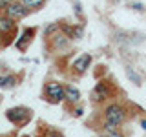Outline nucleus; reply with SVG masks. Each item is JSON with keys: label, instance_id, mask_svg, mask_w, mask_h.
<instances>
[{"label": "nucleus", "instance_id": "9", "mask_svg": "<svg viewBox=\"0 0 146 137\" xmlns=\"http://www.w3.org/2000/svg\"><path fill=\"white\" fill-rule=\"evenodd\" d=\"M6 15L9 17V18H13V20H17V22H20V20H24V18H27L31 15V11L26 7V4L22 2V0H15V2L9 6L6 11Z\"/></svg>", "mask_w": 146, "mask_h": 137}, {"label": "nucleus", "instance_id": "5", "mask_svg": "<svg viewBox=\"0 0 146 137\" xmlns=\"http://www.w3.org/2000/svg\"><path fill=\"white\" fill-rule=\"evenodd\" d=\"M71 42H73V40L68 35H64L62 31H57V33L51 35L49 39H46V46H48V49L53 51V53L68 51V49L71 48Z\"/></svg>", "mask_w": 146, "mask_h": 137}, {"label": "nucleus", "instance_id": "19", "mask_svg": "<svg viewBox=\"0 0 146 137\" xmlns=\"http://www.w3.org/2000/svg\"><path fill=\"white\" fill-rule=\"evenodd\" d=\"M82 112H84L82 108H75V110H73V115H75V117H80V115H82Z\"/></svg>", "mask_w": 146, "mask_h": 137}, {"label": "nucleus", "instance_id": "10", "mask_svg": "<svg viewBox=\"0 0 146 137\" xmlns=\"http://www.w3.org/2000/svg\"><path fill=\"white\" fill-rule=\"evenodd\" d=\"M60 31L68 35L71 40H80L84 37V26L82 24H70V22H60Z\"/></svg>", "mask_w": 146, "mask_h": 137}, {"label": "nucleus", "instance_id": "13", "mask_svg": "<svg viewBox=\"0 0 146 137\" xmlns=\"http://www.w3.org/2000/svg\"><path fill=\"white\" fill-rule=\"evenodd\" d=\"M22 2L26 4V7L29 9L31 13H36V11H40V9L48 4V0H22Z\"/></svg>", "mask_w": 146, "mask_h": 137}, {"label": "nucleus", "instance_id": "2", "mask_svg": "<svg viewBox=\"0 0 146 137\" xmlns=\"http://www.w3.org/2000/svg\"><path fill=\"white\" fill-rule=\"evenodd\" d=\"M44 100H48L49 104H60L64 102L66 97V84L58 80H48L44 84V91H42Z\"/></svg>", "mask_w": 146, "mask_h": 137}, {"label": "nucleus", "instance_id": "12", "mask_svg": "<svg viewBox=\"0 0 146 137\" xmlns=\"http://www.w3.org/2000/svg\"><path fill=\"white\" fill-rule=\"evenodd\" d=\"M20 82V77L17 73H6V75H0V88L4 90H11Z\"/></svg>", "mask_w": 146, "mask_h": 137}, {"label": "nucleus", "instance_id": "20", "mask_svg": "<svg viewBox=\"0 0 146 137\" xmlns=\"http://www.w3.org/2000/svg\"><path fill=\"white\" fill-rule=\"evenodd\" d=\"M133 9H137V11H144V7L141 6V4H133V6H131Z\"/></svg>", "mask_w": 146, "mask_h": 137}, {"label": "nucleus", "instance_id": "15", "mask_svg": "<svg viewBox=\"0 0 146 137\" xmlns=\"http://www.w3.org/2000/svg\"><path fill=\"white\" fill-rule=\"evenodd\" d=\"M126 75H128V79L133 82V84H137V86H141V84H143L141 77H139V75H137V73L133 71V68H131V66H126Z\"/></svg>", "mask_w": 146, "mask_h": 137}, {"label": "nucleus", "instance_id": "11", "mask_svg": "<svg viewBox=\"0 0 146 137\" xmlns=\"http://www.w3.org/2000/svg\"><path fill=\"white\" fill-rule=\"evenodd\" d=\"M80 102V91L71 84H66V97H64V104L68 108H73Z\"/></svg>", "mask_w": 146, "mask_h": 137}, {"label": "nucleus", "instance_id": "14", "mask_svg": "<svg viewBox=\"0 0 146 137\" xmlns=\"http://www.w3.org/2000/svg\"><path fill=\"white\" fill-rule=\"evenodd\" d=\"M57 31H60V22H51L49 26L44 27V39H49V37L55 35Z\"/></svg>", "mask_w": 146, "mask_h": 137}, {"label": "nucleus", "instance_id": "18", "mask_svg": "<svg viewBox=\"0 0 146 137\" xmlns=\"http://www.w3.org/2000/svg\"><path fill=\"white\" fill-rule=\"evenodd\" d=\"M46 137H64L60 132H57V130H49L48 134H46Z\"/></svg>", "mask_w": 146, "mask_h": 137}, {"label": "nucleus", "instance_id": "7", "mask_svg": "<svg viewBox=\"0 0 146 137\" xmlns=\"http://www.w3.org/2000/svg\"><path fill=\"white\" fill-rule=\"evenodd\" d=\"M91 62H93V57H91V53H82L79 55V57L75 59V61L71 62V73L75 77H82L86 71L90 70V66H91Z\"/></svg>", "mask_w": 146, "mask_h": 137}, {"label": "nucleus", "instance_id": "16", "mask_svg": "<svg viewBox=\"0 0 146 137\" xmlns=\"http://www.w3.org/2000/svg\"><path fill=\"white\" fill-rule=\"evenodd\" d=\"M15 2V0H0V13H4L6 9L11 6V4Z\"/></svg>", "mask_w": 146, "mask_h": 137}, {"label": "nucleus", "instance_id": "4", "mask_svg": "<svg viewBox=\"0 0 146 137\" xmlns=\"http://www.w3.org/2000/svg\"><path fill=\"white\" fill-rule=\"evenodd\" d=\"M18 22L9 18L6 13H0V39H2V46H9L13 42V37L17 35Z\"/></svg>", "mask_w": 146, "mask_h": 137}, {"label": "nucleus", "instance_id": "8", "mask_svg": "<svg viewBox=\"0 0 146 137\" xmlns=\"http://www.w3.org/2000/svg\"><path fill=\"white\" fill-rule=\"evenodd\" d=\"M36 31H38V27H24L22 29V33L18 35V39L15 40V46H17V49L18 51H22V53H26L27 51V48H29V44L33 42V39H35V35H36Z\"/></svg>", "mask_w": 146, "mask_h": 137}, {"label": "nucleus", "instance_id": "3", "mask_svg": "<svg viewBox=\"0 0 146 137\" xmlns=\"http://www.w3.org/2000/svg\"><path fill=\"white\" fill-rule=\"evenodd\" d=\"M113 95H115V86H113L111 82H108V80H100V82L95 84L90 100L93 104H97V106H102V104H106Z\"/></svg>", "mask_w": 146, "mask_h": 137}, {"label": "nucleus", "instance_id": "17", "mask_svg": "<svg viewBox=\"0 0 146 137\" xmlns=\"http://www.w3.org/2000/svg\"><path fill=\"white\" fill-rule=\"evenodd\" d=\"M102 137H124L121 134V130H113V132H104Z\"/></svg>", "mask_w": 146, "mask_h": 137}, {"label": "nucleus", "instance_id": "1", "mask_svg": "<svg viewBox=\"0 0 146 137\" xmlns=\"http://www.w3.org/2000/svg\"><path fill=\"white\" fill-rule=\"evenodd\" d=\"M128 108L121 102H108L102 108V121H100V130L104 132H113L121 130V126L126 124L128 121Z\"/></svg>", "mask_w": 146, "mask_h": 137}, {"label": "nucleus", "instance_id": "21", "mask_svg": "<svg viewBox=\"0 0 146 137\" xmlns=\"http://www.w3.org/2000/svg\"><path fill=\"white\" fill-rule=\"evenodd\" d=\"M22 137H31V135H22Z\"/></svg>", "mask_w": 146, "mask_h": 137}, {"label": "nucleus", "instance_id": "6", "mask_svg": "<svg viewBox=\"0 0 146 137\" xmlns=\"http://www.w3.org/2000/svg\"><path fill=\"white\" fill-rule=\"evenodd\" d=\"M6 117L9 122H13L15 126H24L31 121V110L26 106H18V108H9L6 112Z\"/></svg>", "mask_w": 146, "mask_h": 137}]
</instances>
